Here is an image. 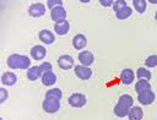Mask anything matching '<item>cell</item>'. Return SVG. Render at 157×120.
I'll return each mask as SVG.
<instances>
[{"instance_id": "cell-32", "label": "cell", "mask_w": 157, "mask_h": 120, "mask_svg": "<svg viewBox=\"0 0 157 120\" xmlns=\"http://www.w3.org/2000/svg\"><path fill=\"white\" fill-rule=\"evenodd\" d=\"M155 18H156V21H157V12H156V15H155Z\"/></svg>"}, {"instance_id": "cell-21", "label": "cell", "mask_w": 157, "mask_h": 120, "mask_svg": "<svg viewBox=\"0 0 157 120\" xmlns=\"http://www.w3.org/2000/svg\"><path fill=\"white\" fill-rule=\"evenodd\" d=\"M136 76H137L139 80H147V81H150V78H151L152 75L148 71V69H146V67H139L137 71H136Z\"/></svg>"}, {"instance_id": "cell-17", "label": "cell", "mask_w": 157, "mask_h": 120, "mask_svg": "<svg viewBox=\"0 0 157 120\" xmlns=\"http://www.w3.org/2000/svg\"><path fill=\"white\" fill-rule=\"evenodd\" d=\"M40 80H42V83H43L44 86L49 87V86L55 84V82H56V75H55L53 71H49V72L43 73L42 77H40Z\"/></svg>"}, {"instance_id": "cell-13", "label": "cell", "mask_w": 157, "mask_h": 120, "mask_svg": "<svg viewBox=\"0 0 157 120\" xmlns=\"http://www.w3.org/2000/svg\"><path fill=\"white\" fill-rule=\"evenodd\" d=\"M47 55V49L43 45H34L31 49V56L34 60H43Z\"/></svg>"}, {"instance_id": "cell-4", "label": "cell", "mask_w": 157, "mask_h": 120, "mask_svg": "<svg viewBox=\"0 0 157 120\" xmlns=\"http://www.w3.org/2000/svg\"><path fill=\"white\" fill-rule=\"evenodd\" d=\"M67 102L74 108H82L87 103V98L82 93H74L67 98Z\"/></svg>"}, {"instance_id": "cell-6", "label": "cell", "mask_w": 157, "mask_h": 120, "mask_svg": "<svg viewBox=\"0 0 157 120\" xmlns=\"http://www.w3.org/2000/svg\"><path fill=\"white\" fill-rule=\"evenodd\" d=\"M155 93L152 92V89H146V91H142L141 93L137 94V100L142 104V105H150L155 102Z\"/></svg>"}, {"instance_id": "cell-19", "label": "cell", "mask_w": 157, "mask_h": 120, "mask_svg": "<svg viewBox=\"0 0 157 120\" xmlns=\"http://www.w3.org/2000/svg\"><path fill=\"white\" fill-rule=\"evenodd\" d=\"M129 120H142L144 118V111L140 107H132L128 114Z\"/></svg>"}, {"instance_id": "cell-18", "label": "cell", "mask_w": 157, "mask_h": 120, "mask_svg": "<svg viewBox=\"0 0 157 120\" xmlns=\"http://www.w3.org/2000/svg\"><path fill=\"white\" fill-rule=\"evenodd\" d=\"M42 71L39 69V66H31L27 70V78L29 81H37L39 77H42Z\"/></svg>"}, {"instance_id": "cell-29", "label": "cell", "mask_w": 157, "mask_h": 120, "mask_svg": "<svg viewBox=\"0 0 157 120\" xmlns=\"http://www.w3.org/2000/svg\"><path fill=\"white\" fill-rule=\"evenodd\" d=\"M7 97H9L7 91H6L5 88H0V103H1V104L7 99Z\"/></svg>"}, {"instance_id": "cell-12", "label": "cell", "mask_w": 157, "mask_h": 120, "mask_svg": "<svg viewBox=\"0 0 157 120\" xmlns=\"http://www.w3.org/2000/svg\"><path fill=\"white\" fill-rule=\"evenodd\" d=\"M38 38H39V40H40L42 43L48 44V45H49V44H53L54 40H55L54 33H52L49 29H42V31H39Z\"/></svg>"}, {"instance_id": "cell-5", "label": "cell", "mask_w": 157, "mask_h": 120, "mask_svg": "<svg viewBox=\"0 0 157 120\" xmlns=\"http://www.w3.org/2000/svg\"><path fill=\"white\" fill-rule=\"evenodd\" d=\"M74 71H75V76L80 80H90L92 77V70L88 67V66H83V65H76L74 67Z\"/></svg>"}, {"instance_id": "cell-14", "label": "cell", "mask_w": 157, "mask_h": 120, "mask_svg": "<svg viewBox=\"0 0 157 120\" xmlns=\"http://www.w3.org/2000/svg\"><path fill=\"white\" fill-rule=\"evenodd\" d=\"M86 44H87V38H86L83 34H81V33L76 34V36L72 38V47H74L76 50H82V49L86 47Z\"/></svg>"}, {"instance_id": "cell-16", "label": "cell", "mask_w": 157, "mask_h": 120, "mask_svg": "<svg viewBox=\"0 0 157 120\" xmlns=\"http://www.w3.org/2000/svg\"><path fill=\"white\" fill-rule=\"evenodd\" d=\"M54 31L58 36H65L69 33L70 31V23L69 21H63V22H58L54 24Z\"/></svg>"}, {"instance_id": "cell-24", "label": "cell", "mask_w": 157, "mask_h": 120, "mask_svg": "<svg viewBox=\"0 0 157 120\" xmlns=\"http://www.w3.org/2000/svg\"><path fill=\"white\" fill-rule=\"evenodd\" d=\"M61 97H63V92L59 88H52V89L45 92V98H55V99L60 100Z\"/></svg>"}, {"instance_id": "cell-11", "label": "cell", "mask_w": 157, "mask_h": 120, "mask_svg": "<svg viewBox=\"0 0 157 120\" xmlns=\"http://www.w3.org/2000/svg\"><path fill=\"white\" fill-rule=\"evenodd\" d=\"M135 80V72L131 70V69H124L120 73V81L125 86H129L134 82Z\"/></svg>"}, {"instance_id": "cell-30", "label": "cell", "mask_w": 157, "mask_h": 120, "mask_svg": "<svg viewBox=\"0 0 157 120\" xmlns=\"http://www.w3.org/2000/svg\"><path fill=\"white\" fill-rule=\"evenodd\" d=\"M99 4L104 7H108V6H113V0H99Z\"/></svg>"}, {"instance_id": "cell-23", "label": "cell", "mask_w": 157, "mask_h": 120, "mask_svg": "<svg viewBox=\"0 0 157 120\" xmlns=\"http://www.w3.org/2000/svg\"><path fill=\"white\" fill-rule=\"evenodd\" d=\"M131 13H132L131 7L126 6V7H124L123 10H120V11L115 12V17H117L118 20H125V18L130 17V16H131Z\"/></svg>"}, {"instance_id": "cell-26", "label": "cell", "mask_w": 157, "mask_h": 120, "mask_svg": "<svg viewBox=\"0 0 157 120\" xmlns=\"http://www.w3.org/2000/svg\"><path fill=\"white\" fill-rule=\"evenodd\" d=\"M145 65L147 67H156L157 66V55H151V56L146 58Z\"/></svg>"}, {"instance_id": "cell-3", "label": "cell", "mask_w": 157, "mask_h": 120, "mask_svg": "<svg viewBox=\"0 0 157 120\" xmlns=\"http://www.w3.org/2000/svg\"><path fill=\"white\" fill-rule=\"evenodd\" d=\"M60 100L55 98H45L42 103V108L48 114H54L60 109Z\"/></svg>"}, {"instance_id": "cell-31", "label": "cell", "mask_w": 157, "mask_h": 120, "mask_svg": "<svg viewBox=\"0 0 157 120\" xmlns=\"http://www.w3.org/2000/svg\"><path fill=\"white\" fill-rule=\"evenodd\" d=\"M150 2H151V4H157V1H156V0H150Z\"/></svg>"}, {"instance_id": "cell-10", "label": "cell", "mask_w": 157, "mask_h": 120, "mask_svg": "<svg viewBox=\"0 0 157 120\" xmlns=\"http://www.w3.org/2000/svg\"><path fill=\"white\" fill-rule=\"evenodd\" d=\"M28 13L32 17H42L45 13V6L42 2H34L29 6Z\"/></svg>"}, {"instance_id": "cell-9", "label": "cell", "mask_w": 157, "mask_h": 120, "mask_svg": "<svg viewBox=\"0 0 157 120\" xmlns=\"http://www.w3.org/2000/svg\"><path fill=\"white\" fill-rule=\"evenodd\" d=\"M78 61H80V65L90 67L94 61V55L90 50H83V51L78 53Z\"/></svg>"}, {"instance_id": "cell-25", "label": "cell", "mask_w": 157, "mask_h": 120, "mask_svg": "<svg viewBox=\"0 0 157 120\" xmlns=\"http://www.w3.org/2000/svg\"><path fill=\"white\" fill-rule=\"evenodd\" d=\"M126 6H128V5H126V1H125V0H114V1H113V9H114L115 12L123 10V9L126 7Z\"/></svg>"}, {"instance_id": "cell-27", "label": "cell", "mask_w": 157, "mask_h": 120, "mask_svg": "<svg viewBox=\"0 0 157 120\" xmlns=\"http://www.w3.org/2000/svg\"><path fill=\"white\" fill-rule=\"evenodd\" d=\"M47 6H48L50 10H53V9H55V7L63 6V1H61V0H48V1H47Z\"/></svg>"}, {"instance_id": "cell-20", "label": "cell", "mask_w": 157, "mask_h": 120, "mask_svg": "<svg viewBox=\"0 0 157 120\" xmlns=\"http://www.w3.org/2000/svg\"><path fill=\"white\" fill-rule=\"evenodd\" d=\"M146 89H151V83L147 80H137V82L135 84V91L137 92V94Z\"/></svg>"}, {"instance_id": "cell-15", "label": "cell", "mask_w": 157, "mask_h": 120, "mask_svg": "<svg viewBox=\"0 0 157 120\" xmlns=\"http://www.w3.org/2000/svg\"><path fill=\"white\" fill-rule=\"evenodd\" d=\"M17 82V76L13 73V72H4L1 75V83L4 86H7V87H11L13 86L15 83Z\"/></svg>"}, {"instance_id": "cell-7", "label": "cell", "mask_w": 157, "mask_h": 120, "mask_svg": "<svg viewBox=\"0 0 157 120\" xmlns=\"http://www.w3.org/2000/svg\"><path fill=\"white\" fill-rule=\"evenodd\" d=\"M56 62L61 70H70V69L75 67V61L71 55H61L58 58Z\"/></svg>"}, {"instance_id": "cell-1", "label": "cell", "mask_w": 157, "mask_h": 120, "mask_svg": "<svg viewBox=\"0 0 157 120\" xmlns=\"http://www.w3.org/2000/svg\"><path fill=\"white\" fill-rule=\"evenodd\" d=\"M132 104H134V99L130 94H121L118 99V103L115 104L113 111H114V115L118 116V118H124L129 114L130 109L132 108Z\"/></svg>"}, {"instance_id": "cell-28", "label": "cell", "mask_w": 157, "mask_h": 120, "mask_svg": "<svg viewBox=\"0 0 157 120\" xmlns=\"http://www.w3.org/2000/svg\"><path fill=\"white\" fill-rule=\"evenodd\" d=\"M39 69H40V71H42V73H45V72H49V71H52V69H53V66H52V64L50 62H42L40 65H39Z\"/></svg>"}, {"instance_id": "cell-2", "label": "cell", "mask_w": 157, "mask_h": 120, "mask_svg": "<svg viewBox=\"0 0 157 120\" xmlns=\"http://www.w3.org/2000/svg\"><path fill=\"white\" fill-rule=\"evenodd\" d=\"M7 66L10 69H20V70H28L31 66V60L28 56L22 54H11L7 58Z\"/></svg>"}, {"instance_id": "cell-8", "label": "cell", "mask_w": 157, "mask_h": 120, "mask_svg": "<svg viewBox=\"0 0 157 120\" xmlns=\"http://www.w3.org/2000/svg\"><path fill=\"white\" fill-rule=\"evenodd\" d=\"M66 10L63 7V6H59V7H55L53 10H50V17L52 20L58 23V22H63V21H66Z\"/></svg>"}, {"instance_id": "cell-22", "label": "cell", "mask_w": 157, "mask_h": 120, "mask_svg": "<svg viewBox=\"0 0 157 120\" xmlns=\"http://www.w3.org/2000/svg\"><path fill=\"white\" fill-rule=\"evenodd\" d=\"M134 9L139 12V13H144L146 11V6H147V1L146 0H134L132 1Z\"/></svg>"}]
</instances>
